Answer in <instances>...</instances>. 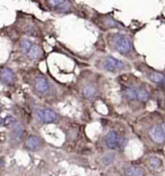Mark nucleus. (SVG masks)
Listing matches in <instances>:
<instances>
[{
  "instance_id": "10",
  "label": "nucleus",
  "mask_w": 165,
  "mask_h": 176,
  "mask_svg": "<svg viewBox=\"0 0 165 176\" xmlns=\"http://www.w3.org/2000/svg\"><path fill=\"white\" fill-rule=\"evenodd\" d=\"M40 145V139L36 135H29L26 139V147L30 150L38 149Z\"/></svg>"
},
{
  "instance_id": "5",
  "label": "nucleus",
  "mask_w": 165,
  "mask_h": 176,
  "mask_svg": "<svg viewBox=\"0 0 165 176\" xmlns=\"http://www.w3.org/2000/svg\"><path fill=\"white\" fill-rule=\"evenodd\" d=\"M48 5L58 12H66L70 9V3L67 0H48Z\"/></svg>"
},
{
  "instance_id": "21",
  "label": "nucleus",
  "mask_w": 165,
  "mask_h": 176,
  "mask_svg": "<svg viewBox=\"0 0 165 176\" xmlns=\"http://www.w3.org/2000/svg\"><path fill=\"white\" fill-rule=\"evenodd\" d=\"M12 121H13V118H12L11 116L6 117V118H5V124H6V125H8V124H10V123H11Z\"/></svg>"
},
{
  "instance_id": "20",
  "label": "nucleus",
  "mask_w": 165,
  "mask_h": 176,
  "mask_svg": "<svg viewBox=\"0 0 165 176\" xmlns=\"http://www.w3.org/2000/svg\"><path fill=\"white\" fill-rule=\"evenodd\" d=\"M31 43L27 41V40H23L22 41L21 43V45H19V47H21V51L24 53H27L29 51V50H30V47H31Z\"/></svg>"
},
{
  "instance_id": "17",
  "label": "nucleus",
  "mask_w": 165,
  "mask_h": 176,
  "mask_svg": "<svg viewBox=\"0 0 165 176\" xmlns=\"http://www.w3.org/2000/svg\"><path fill=\"white\" fill-rule=\"evenodd\" d=\"M161 165H162V161L160 159H158L156 157L150 159V165H151V168L153 169H156L159 167H161Z\"/></svg>"
},
{
  "instance_id": "13",
  "label": "nucleus",
  "mask_w": 165,
  "mask_h": 176,
  "mask_svg": "<svg viewBox=\"0 0 165 176\" xmlns=\"http://www.w3.org/2000/svg\"><path fill=\"white\" fill-rule=\"evenodd\" d=\"M27 53L31 59H38V58L42 55V51H41V48H40V47L38 46H31L30 50H29Z\"/></svg>"
},
{
  "instance_id": "3",
  "label": "nucleus",
  "mask_w": 165,
  "mask_h": 176,
  "mask_svg": "<svg viewBox=\"0 0 165 176\" xmlns=\"http://www.w3.org/2000/svg\"><path fill=\"white\" fill-rule=\"evenodd\" d=\"M103 67L105 70H107L109 72H115L117 70H121L124 67V63L121 60L117 59V58L108 56L106 59L104 60Z\"/></svg>"
},
{
  "instance_id": "12",
  "label": "nucleus",
  "mask_w": 165,
  "mask_h": 176,
  "mask_svg": "<svg viewBox=\"0 0 165 176\" xmlns=\"http://www.w3.org/2000/svg\"><path fill=\"white\" fill-rule=\"evenodd\" d=\"M150 80L153 81L154 83L157 84H165V75L160 74V73L153 72L149 75Z\"/></svg>"
},
{
  "instance_id": "7",
  "label": "nucleus",
  "mask_w": 165,
  "mask_h": 176,
  "mask_svg": "<svg viewBox=\"0 0 165 176\" xmlns=\"http://www.w3.org/2000/svg\"><path fill=\"white\" fill-rule=\"evenodd\" d=\"M34 87L39 93H46L49 89V82L48 80L43 77H38L35 79L34 81Z\"/></svg>"
},
{
  "instance_id": "14",
  "label": "nucleus",
  "mask_w": 165,
  "mask_h": 176,
  "mask_svg": "<svg viewBox=\"0 0 165 176\" xmlns=\"http://www.w3.org/2000/svg\"><path fill=\"white\" fill-rule=\"evenodd\" d=\"M149 98H150V94H149V92L145 89V88H138L136 99L145 103V102H147L149 100Z\"/></svg>"
},
{
  "instance_id": "11",
  "label": "nucleus",
  "mask_w": 165,
  "mask_h": 176,
  "mask_svg": "<svg viewBox=\"0 0 165 176\" xmlns=\"http://www.w3.org/2000/svg\"><path fill=\"white\" fill-rule=\"evenodd\" d=\"M83 94H84V97L88 98V99H92V98H94V97L96 96V94H97V89H96L94 85L88 84V85L84 87Z\"/></svg>"
},
{
  "instance_id": "2",
  "label": "nucleus",
  "mask_w": 165,
  "mask_h": 176,
  "mask_svg": "<svg viewBox=\"0 0 165 176\" xmlns=\"http://www.w3.org/2000/svg\"><path fill=\"white\" fill-rule=\"evenodd\" d=\"M36 115L37 118L41 122H43V123H53L57 118L56 112L50 109H39L36 112Z\"/></svg>"
},
{
  "instance_id": "19",
  "label": "nucleus",
  "mask_w": 165,
  "mask_h": 176,
  "mask_svg": "<svg viewBox=\"0 0 165 176\" xmlns=\"http://www.w3.org/2000/svg\"><path fill=\"white\" fill-rule=\"evenodd\" d=\"M104 23H105V25L108 27H119L121 26V24L118 21H116L115 19H113L112 18H109V17L104 19Z\"/></svg>"
},
{
  "instance_id": "8",
  "label": "nucleus",
  "mask_w": 165,
  "mask_h": 176,
  "mask_svg": "<svg viewBox=\"0 0 165 176\" xmlns=\"http://www.w3.org/2000/svg\"><path fill=\"white\" fill-rule=\"evenodd\" d=\"M0 77H1L2 80L7 84H12L15 80V75L13 71L8 69V68H3L0 71Z\"/></svg>"
},
{
  "instance_id": "4",
  "label": "nucleus",
  "mask_w": 165,
  "mask_h": 176,
  "mask_svg": "<svg viewBox=\"0 0 165 176\" xmlns=\"http://www.w3.org/2000/svg\"><path fill=\"white\" fill-rule=\"evenodd\" d=\"M149 135H150V138L152 139V140L154 141L156 143H162L164 141L165 135H164L163 130L160 126H158V125L153 126L149 131Z\"/></svg>"
},
{
  "instance_id": "6",
  "label": "nucleus",
  "mask_w": 165,
  "mask_h": 176,
  "mask_svg": "<svg viewBox=\"0 0 165 176\" xmlns=\"http://www.w3.org/2000/svg\"><path fill=\"white\" fill-rule=\"evenodd\" d=\"M105 143L109 149H116L119 144V136L117 132L111 131L105 138Z\"/></svg>"
},
{
  "instance_id": "22",
  "label": "nucleus",
  "mask_w": 165,
  "mask_h": 176,
  "mask_svg": "<svg viewBox=\"0 0 165 176\" xmlns=\"http://www.w3.org/2000/svg\"><path fill=\"white\" fill-rule=\"evenodd\" d=\"M161 128H162V130H163V133H164V135H165V123H163V124H162Z\"/></svg>"
},
{
  "instance_id": "9",
  "label": "nucleus",
  "mask_w": 165,
  "mask_h": 176,
  "mask_svg": "<svg viewBox=\"0 0 165 176\" xmlns=\"http://www.w3.org/2000/svg\"><path fill=\"white\" fill-rule=\"evenodd\" d=\"M144 169L139 167H128L124 169L125 176H144Z\"/></svg>"
},
{
  "instance_id": "18",
  "label": "nucleus",
  "mask_w": 165,
  "mask_h": 176,
  "mask_svg": "<svg viewBox=\"0 0 165 176\" xmlns=\"http://www.w3.org/2000/svg\"><path fill=\"white\" fill-rule=\"evenodd\" d=\"M115 155L114 153H107L106 155L102 158V162L105 165H109L113 163V161L115 160Z\"/></svg>"
},
{
  "instance_id": "16",
  "label": "nucleus",
  "mask_w": 165,
  "mask_h": 176,
  "mask_svg": "<svg viewBox=\"0 0 165 176\" xmlns=\"http://www.w3.org/2000/svg\"><path fill=\"white\" fill-rule=\"evenodd\" d=\"M23 134V128H22V126L21 124H17L16 126L14 127V129H13V136L15 139H21L22 138V135Z\"/></svg>"
},
{
  "instance_id": "1",
  "label": "nucleus",
  "mask_w": 165,
  "mask_h": 176,
  "mask_svg": "<svg viewBox=\"0 0 165 176\" xmlns=\"http://www.w3.org/2000/svg\"><path fill=\"white\" fill-rule=\"evenodd\" d=\"M115 48L122 54H127L132 50V44L128 37L122 34H115L113 37Z\"/></svg>"
},
{
  "instance_id": "15",
  "label": "nucleus",
  "mask_w": 165,
  "mask_h": 176,
  "mask_svg": "<svg viewBox=\"0 0 165 176\" xmlns=\"http://www.w3.org/2000/svg\"><path fill=\"white\" fill-rule=\"evenodd\" d=\"M124 95L128 100H135L137 96V89L135 87H127L124 90Z\"/></svg>"
}]
</instances>
